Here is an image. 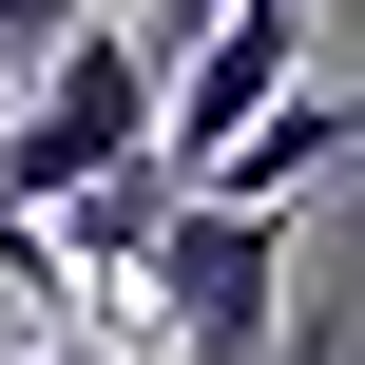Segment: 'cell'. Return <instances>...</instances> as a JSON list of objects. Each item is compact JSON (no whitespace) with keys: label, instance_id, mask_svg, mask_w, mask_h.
<instances>
[{"label":"cell","instance_id":"obj_4","mask_svg":"<svg viewBox=\"0 0 365 365\" xmlns=\"http://www.w3.org/2000/svg\"><path fill=\"white\" fill-rule=\"evenodd\" d=\"M38 365H135V346H96V327H77V346H38Z\"/></svg>","mask_w":365,"mask_h":365},{"label":"cell","instance_id":"obj_2","mask_svg":"<svg viewBox=\"0 0 365 365\" xmlns=\"http://www.w3.org/2000/svg\"><path fill=\"white\" fill-rule=\"evenodd\" d=\"M154 38L135 19H58V77H38V115H0V192L19 212H58L77 173H115V154H154Z\"/></svg>","mask_w":365,"mask_h":365},{"label":"cell","instance_id":"obj_3","mask_svg":"<svg viewBox=\"0 0 365 365\" xmlns=\"http://www.w3.org/2000/svg\"><path fill=\"white\" fill-rule=\"evenodd\" d=\"M289 77H308V0H212V19L173 38V77H154V154H173V173H212Z\"/></svg>","mask_w":365,"mask_h":365},{"label":"cell","instance_id":"obj_5","mask_svg":"<svg viewBox=\"0 0 365 365\" xmlns=\"http://www.w3.org/2000/svg\"><path fill=\"white\" fill-rule=\"evenodd\" d=\"M192 19H212V0H173V38H192ZM173 38H154V58H173Z\"/></svg>","mask_w":365,"mask_h":365},{"label":"cell","instance_id":"obj_1","mask_svg":"<svg viewBox=\"0 0 365 365\" xmlns=\"http://www.w3.org/2000/svg\"><path fill=\"white\" fill-rule=\"evenodd\" d=\"M135 289H154V327H173V365H269V327H289V192H173V231L135 250Z\"/></svg>","mask_w":365,"mask_h":365}]
</instances>
